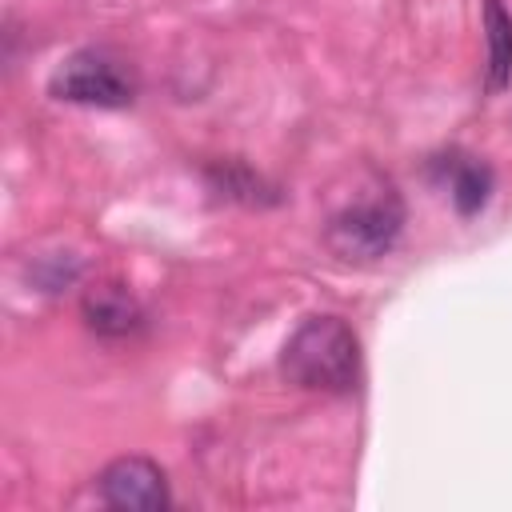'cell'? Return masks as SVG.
Instances as JSON below:
<instances>
[{"label":"cell","instance_id":"obj_4","mask_svg":"<svg viewBox=\"0 0 512 512\" xmlns=\"http://www.w3.org/2000/svg\"><path fill=\"white\" fill-rule=\"evenodd\" d=\"M100 500L108 508H132V512H160L172 504L164 468L148 456H120L96 476Z\"/></svg>","mask_w":512,"mask_h":512},{"label":"cell","instance_id":"obj_5","mask_svg":"<svg viewBox=\"0 0 512 512\" xmlns=\"http://www.w3.org/2000/svg\"><path fill=\"white\" fill-rule=\"evenodd\" d=\"M84 316H88V328L104 336H124L140 324V304L120 284H96L84 296Z\"/></svg>","mask_w":512,"mask_h":512},{"label":"cell","instance_id":"obj_6","mask_svg":"<svg viewBox=\"0 0 512 512\" xmlns=\"http://www.w3.org/2000/svg\"><path fill=\"white\" fill-rule=\"evenodd\" d=\"M440 168H444V180H448V192H452L456 212L472 216V212H480V208L488 204L492 172H488L480 160H472V156H456V152H452V156L440 160Z\"/></svg>","mask_w":512,"mask_h":512},{"label":"cell","instance_id":"obj_2","mask_svg":"<svg viewBox=\"0 0 512 512\" xmlns=\"http://www.w3.org/2000/svg\"><path fill=\"white\" fill-rule=\"evenodd\" d=\"M48 92L56 100H68V104L124 108L136 96V76L112 52H104V48H80L68 60L56 64V72L48 80Z\"/></svg>","mask_w":512,"mask_h":512},{"label":"cell","instance_id":"obj_3","mask_svg":"<svg viewBox=\"0 0 512 512\" xmlns=\"http://www.w3.org/2000/svg\"><path fill=\"white\" fill-rule=\"evenodd\" d=\"M404 224V208L392 188H376L372 196L340 208L328 220V248L340 260H376L384 256Z\"/></svg>","mask_w":512,"mask_h":512},{"label":"cell","instance_id":"obj_1","mask_svg":"<svg viewBox=\"0 0 512 512\" xmlns=\"http://www.w3.org/2000/svg\"><path fill=\"white\" fill-rule=\"evenodd\" d=\"M284 376L312 392H348L360 380V340L340 316H308L284 344Z\"/></svg>","mask_w":512,"mask_h":512},{"label":"cell","instance_id":"obj_7","mask_svg":"<svg viewBox=\"0 0 512 512\" xmlns=\"http://www.w3.org/2000/svg\"><path fill=\"white\" fill-rule=\"evenodd\" d=\"M484 32H488V88H504L512 76V16L504 0H484Z\"/></svg>","mask_w":512,"mask_h":512}]
</instances>
